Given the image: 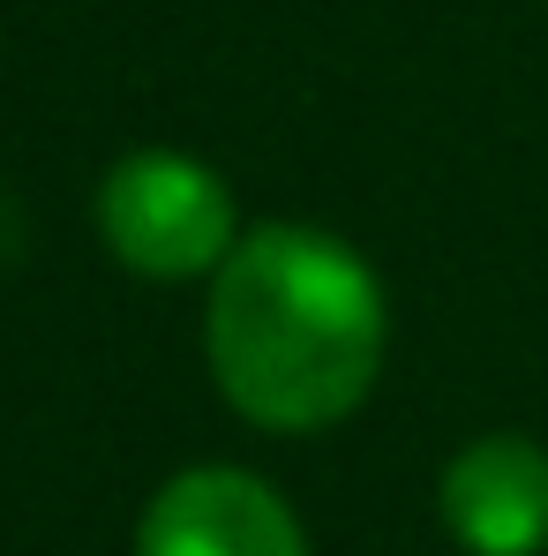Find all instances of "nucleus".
I'll return each mask as SVG.
<instances>
[{"instance_id": "f257e3e1", "label": "nucleus", "mask_w": 548, "mask_h": 556, "mask_svg": "<svg viewBox=\"0 0 548 556\" xmlns=\"http://www.w3.org/2000/svg\"><path fill=\"white\" fill-rule=\"evenodd\" d=\"M383 286L339 233L256 226L211 278L203 354L233 414L278 437L331 429L375 391Z\"/></svg>"}, {"instance_id": "f03ea898", "label": "nucleus", "mask_w": 548, "mask_h": 556, "mask_svg": "<svg viewBox=\"0 0 548 556\" xmlns=\"http://www.w3.org/2000/svg\"><path fill=\"white\" fill-rule=\"evenodd\" d=\"M98 233L105 249L143 278H195L241 249L233 241V195L188 151H136L98 188Z\"/></svg>"}, {"instance_id": "7ed1b4c3", "label": "nucleus", "mask_w": 548, "mask_h": 556, "mask_svg": "<svg viewBox=\"0 0 548 556\" xmlns=\"http://www.w3.org/2000/svg\"><path fill=\"white\" fill-rule=\"evenodd\" d=\"M136 556H308V542L271 481L241 466H188L143 504Z\"/></svg>"}, {"instance_id": "20e7f679", "label": "nucleus", "mask_w": 548, "mask_h": 556, "mask_svg": "<svg viewBox=\"0 0 548 556\" xmlns=\"http://www.w3.org/2000/svg\"><path fill=\"white\" fill-rule=\"evenodd\" d=\"M444 527L466 556H541L548 549V452L534 437H473L444 466Z\"/></svg>"}]
</instances>
